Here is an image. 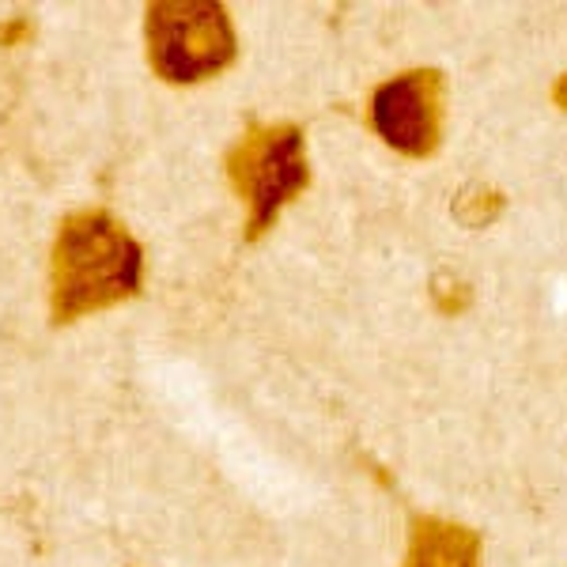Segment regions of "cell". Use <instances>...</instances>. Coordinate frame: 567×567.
I'll list each match as a JSON object with an SVG mask.
<instances>
[{
    "label": "cell",
    "mask_w": 567,
    "mask_h": 567,
    "mask_svg": "<svg viewBox=\"0 0 567 567\" xmlns=\"http://www.w3.org/2000/svg\"><path fill=\"white\" fill-rule=\"evenodd\" d=\"M432 303H435L439 315L458 318L462 310H470V303H473L470 280H462L458 272H451V269H439L435 280H432Z\"/></svg>",
    "instance_id": "52a82bcc"
},
{
    "label": "cell",
    "mask_w": 567,
    "mask_h": 567,
    "mask_svg": "<svg viewBox=\"0 0 567 567\" xmlns=\"http://www.w3.org/2000/svg\"><path fill=\"white\" fill-rule=\"evenodd\" d=\"M148 65L167 84L219 76L239 58L231 16L216 0H155L144 12Z\"/></svg>",
    "instance_id": "3957f363"
},
{
    "label": "cell",
    "mask_w": 567,
    "mask_h": 567,
    "mask_svg": "<svg viewBox=\"0 0 567 567\" xmlns=\"http://www.w3.org/2000/svg\"><path fill=\"white\" fill-rule=\"evenodd\" d=\"M481 529L439 515H416L409 526L405 567H481Z\"/></svg>",
    "instance_id": "5b68a950"
},
{
    "label": "cell",
    "mask_w": 567,
    "mask_h": 567,
    "mask_svg": "<svg viewBox=\"0 0 567 567\" xmlns=\"http://www.w3.org/2000/svg\"><path fill=\"white\" fill-rule=\"evenodd\" d=\"M503 208H507V194L488 186V182H470V186H462V194L454 197V219H458L462 227H470V231H481V227L496 224L503 216Z\"/></svg>",
    "instance_id": "8992f818"
},
{
    "label": "cell",
    "mask_w": 567,
    "mask_h": 567,
    "mask_svg": "<svg viewBox=\"0 0 567 567\" xmlns=\"http://www.w3.org/2000/svg\"><path fill=\"white\" fill-rule=\"evenodd\" d=\"M144 250L106 208H80L61 219L50 258L53 326L80 322L141 291Z\"/></svg>",
    "instance_id": "6da1fadb"
},
{
    "label": "cell",
    "mask_w": 567,
    "mask_h": 567,
    "mask_svg": "<svg viewBox=\"0 0 567 567\" xmlns=\"http://www.w3.org/2000/svg\"><path fill=\"white\" fill-rule=\"evenodd\" d=\"M224 167L231 189L250 205L246 243H258L284 208L310 186L307 133L296 122H250L239 141L227 148Z\"/></svg>",
    "instance_id": "7a4b0ae2"
},
{
    "label": "cell",
    "mask_w": 567,
    "mask_h": 567,
    "mask_svg": "<svg viewBox=\"0 0 567 567\" xmlns=\"http://www.w3.org/2000/svg\"><path fill=\"white\" fill-rule=\"evenodd\" d=\"M553 106L567 114V72L564 76H556V84H553Z\"/></svg>",
    "instance_id": "ba28073f"
},
{
    "label": "cell",
    "mask_w": 567,
    "mask_h": 567,
    "mask_svg": "<svg viewBox=\"0 0 567 567\" xmlns=\"http://www.w3.org/2000/svg\"><path fill=\"white\" fill-rule=\"evenodd\" d=\"M371 130L409 159H432L446 125V76L439 69H405L371 91Z\"/></svg>",
    "instance_id": "277c9868"
}]
</instances>
